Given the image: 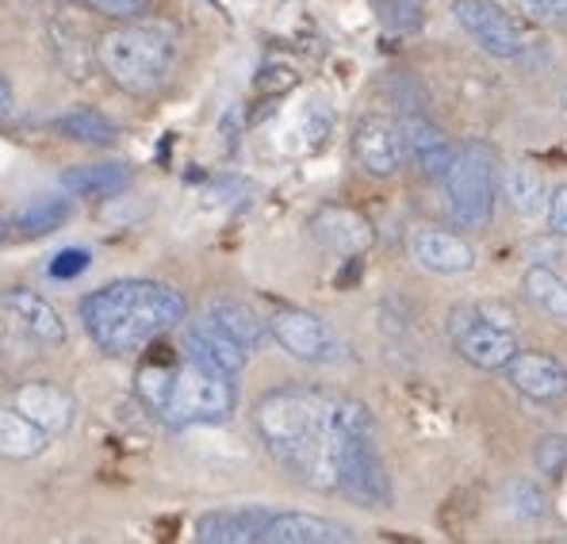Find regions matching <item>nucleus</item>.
<instances>
[{"label": "nucleus", "instance_id": "obj_1", "mask_svg": "<svg viewBox=\"0 0 567 544\" xmlns=\"http://www.w3.org/2000/svg\"><path fill=\"white\" fill-rule=\"evenodd\" d=\"M257 433L269 456L296 483L338 495V472L349 449L377 438V418L353 396L330 388H277L257 403Z\"/></svg>", "mask_w": 567, "mask_h": 544}, {"label": "nucleus", "instance_id": "obj_2", "mask_svg": "<svg viewBox=\"0 0 567 544\" xmlns=\"http://www.w3.org/2000/svg\"><path fill=\"white\" fill-rule=\"evenodd\" d=\"M188 315L185 296L162 280H115L81 299L85 333L104 353L127 357L146 349Z\"/></svg>", "mask_w": 567, "mask_h": 544}, {"label": "nucleus", "instance_id": "obj_3", "mask_svg": "<svg viewBox=\"0 0 567 544\" xmlns=\"http://www.w3.org/2000/svg\"><path fill=\"white\" fill-rule=\"evenodd\" d=\"M138 399L173 430L185 425H212L227 422L235 414V380L219 372H207L196 361H146L138 368Z\"/></svg>", "mask_w": 567, "mask_h": 544}, {"label": "nucleus", "instance_id": "obj_4", "mask_svg": "<svg viewBox=\"0 0 567 544\" xmlns=\"http://www.w3.org/2000/svg\"><path fill=\"white\" fill-rule=\"evenodd\" d=\"M104 73L131 96H154L169 85L181 58V35L165 20H135L112 28L96 43Z\"/></svg>", "mask_w": 567, "mask_h": 544}, {"label": "nucleus", "instance_id": "obj_5", "mask_svg": "<svg viewBox=\"0 0 567 544\" xmlns=\"http://www.w3.org/2000/svg\"><path fill=\"white\" fill-rule=\"evenodd\" d=\"M445 184V207L449 219L464 230H480L491 223L498 204V154L487 142H468L453 154V165L441 177Z\"/></svg>", "mask_w": 567, "mask_h": 544}, {"label": "nucleus", "instance_id": "obj_6", "mask_svg": "<svg viewBox=\"0 0 567 544\" xmlns=\"http://www.w3.org/2000/svg\"><path fill=\"white\" fill-rule=\"evenodd\" d=\"M449 341L468 365L483 372H503L518 353V330H514V311L503 304H461L449 315Z\"/></svg>", "mask_w": 567, "mask_h": 544}, {"label": "nucleus", "instance_id": "obj_7", "mask_svg": "<svg viewBox=\"0 0 567 544\" xmlns=\"http://www.w3.org/2000/svg\"><path fill=\"white\" fill-rule=\"evenodd\" d=\"M453 16L491 58L514 62V58H525L537 47V35H533L529 23L518 12H506L495 0H453Z\"/></svg>", "mask_w": 567, "mask_h": 544}, {"label": "nucleus", "instance_id": "obj_8", "mask_svg": "<svg viewBox=\"0 0 567 544\" xmlns=\"http://www.w3.org/2000/svg\"><path fill=\"white\" fill-rule=\"evenodd\" d=\"M269 333L277 338V346L284 353L296 357V361L330 365L341 357L338 333H333L319 315L299 311V307H280V311L269 318Z\"/></svg>", "mask_w": 567, "mask_h": 544}, {"label": "nucleus", "instance_id": "obj_9", "mask_svg": "<svg viewBox=\"0 0 567 544\" xmlns=\"http://www.w3.org/2000/svg\"><path fill=\"white\" fill-rule=\"evenodd\" d=\"M338 495H346L357 506H391L395 491H391V475L388 464H383L377 438H364L357 441L353 449L341 460V472H338Z\"/></svg>", "mask_w": 567, "mask_h": 544}, {"label": "nucleus", "instance_id": "obj_10", "mask_svg": "<svg viewBox=\"0 0 567 544\" xmlns=\"http://www.w3.org/2000/svg\"><path fill=\"white\" fill-rule=\"evenodd\" d=\"M353 157L369 177H395L406 157L403 123L388 115H364L353 127Z\"/></svg>", "mask_w": 567, "mask_h": 544}, {"label": "nucleus", "instance_id": "obj_11", "mask_svg": "<svg viewBox=\"0 0 567 544\" xmlns=\"http://www.w3.org/2000/svg\"><path fill=\"white\" fill-rule=\"evenodd\" d=\"M311 234L319 246H327L330 254H341V257L369 254L372 242H377V227H372L357 207H346V204H322L319 212L311 215Z\"/></svg>", "mask_w": 567, "mask_h": 544}, {"label": "nucleus", "instance_id": "obj_12", "mask_svg": "<svg viewBox=\"0 0 567 544\" xmlns=\"http://www.w3.org/2000/svg\"><path fill=\"white\" fill-rule=\"evenodd\" d=\"M185 357L196 361L199 368H207V372H219V376H227V380H235V376L246 372L249 349L238 346V341L230 338L223 326H215L212 318H199V322L185 326Z\"/></svg>", "mask_w": 567, "mask_h": 544}, {"label": "nucleus", "instance_id": "obj_13", "mask_svg": "<svg viewBox=\"0 0 567 544\" xmlns=\"http://www.w3.org/2000/svg\"><path fill=\"white\" fill-rule=\"evenodd\" d=\"M511 388L529 403H560L567 399V368L548 353H514V361L503 368Z\"/></svg>", "mask_w": 567, "mask_h": 544}, {"label": "nucleus", "instance_id": "obj_14", "mask_svg": "<svg viewBox=\"0 0 567 544\" xmlns=\"http://www.w3.org/2000/svg\"><path fill=\"white\" fill-rule=\"evenodd\" d=\"M0 315H4L20 333L43 341V346H62L65 341L62 315H58L54 307H50L47 299L31 288H8L4 296H0Z\"/></svg>", "mask_w": 567, "mask_h": 544}, {"label": "nucleus", "instance_id": "obj_15", "mask_svg": "<svg viewBox=\"0 0 567 544\" xmlns=\"http://www.w3.org/2000/svg\"><path fill=\"white\" fill-rule=\"evenodd\" d=\"M411 257L425 273H437V276H461L475 269L472 242L453 230H437V227H422L411 234Z\"/></svg>", "mask_w": 567, "mask_h": 544}, {"label": "nucleus", "instance_id": "obj_16", "mask_svg": "<svg viewBox=\"0 0 567 544\" xmlns=\"http://www.w3.org/2000/svg\"><path fill=\"white\" fill-rule=\"evenodd\" d=\"M12 407L20 410V414H28L31 422L47 433V438H62V433H70L73 418H78V403H73V396L65 388H58V383H23V388L16 391Z\"/></svg>", "mask_w": 567, "mask_h": 544}, {"label": "nucleus", "instance_id": "obj_17", "mask_svg": "<svg viewBox=\"0 0 567 544\" xmlns=\"http://www.w3.org/2000/svg\"><path fill=\"white\" fill-rule=\"evenodd\" d=\"M272 510L265 506H227L207 510L196 522V541L204 544H261Z\"/></svg>", "mask_w": 567, "mask_h": 544}, {"label": "nucleus", "instance_id": "obj_18", "mask_svg": "<svg viewBox=\"0 0 567 544\" xmlns=\"http://www.w3.org/2000/svg\"><path fill=\"white\" fill-rule=\"evenodd\" d=\"M265 544H346L353 541V530L333 517H319V514H272L269 525H265Z\"/></svg>", "mask_w": 567, "mask_h": 544}, {"label": "nucleus", "instance_id": "obj_19", "mask_svg": "<svg viewBox=\"0 0 567 544\" xmlns=\"http://www.w3.org/2000/svg\"><path fill=\"white\" fill-rule=\"evenodd\" d=\"M403 142H406V154L419 162V170L430 181H441L453 165V146H449L445 131L437 123H430L425 115H406L403 120Z\"/></svg>", "mask_w": 567, "mask_h": 544}, {"label": "nucleus", "instance_id": "obj_20", "mask_svg": "<svg viewBox=\"0 0 567 544\" xmlns=\"http://www.w3.org/2000/svg\"><path fill=\"white\" fill-rule=\"evenodd\" d=\"M50 35V50H54L58 65H62L65 73H70L73 81H85L89 73H93V62H100L96 58V47L85 39V31L78 28V23L70 20H54L47 28Z\"/></svg>", "mask_w": 567, "mask_h": 544}, {"label": "nucleus", "instance_id": "obj_21", "mask_svg": "<svg viewBox=\"0 0 567 544\" xmlns=\"http://www.w3.org/2000/svg\"><path fill=\"white\" fill-rule=\"evenodd\" d=\"M131 184V170L120 162H104V165H78V170L62 173V188L70 196H85V199H107L120 196Z\"/></svg>", "mask_w": 567, "mask_h": 544}, {"label": "nucleus", "instance_id": "obj_22", "mask_svg": "<svg viewBox=\"0 0 567 544\" xmlns=\"http://www.w3.org/2000/svg\"><path fill=\"white\" fill-rule=\"evenodd\" d=\"M503 188H506V199L511 207L525 219H537L540 212H548V196H545V177L533 162H514L503 177Z\"/></svg>", "mask_w": 567, "mask_h": 544}, {"label": "nucleus", "instance_id": "obj_23", "mask_svg": "<svg viewBox=\"0 0 567 544\" xmlns=\"http://www.w3.org/2000/svg\"><path fill=\"white\" fill-rule=\"evenodd\" d=\"M207 318H212L215 326H223V330L230 333V338L238 341V346L246 349H257L265 338H269V326H265V318L254 311V307H246L241 299H219V304L207 307Z\"/></svg>", "mask_w": 567, "mask_h": 544}, {"label": "nucleus", "instance_id": "obj_24", "mask_svg": "<svg viewBox=\"0 0 567 544\" xmlns=\"http://www.w3.org/2000/svg\"><path fill=\"white\" fill-rule=\"evenodd\" d=\"M47 449V433L20 410H0V456L31 460Z\"/></svg>", "mask_w": 567, "mask_h": 544}, {"label": "nucleus", "instance_id": "obj_25", "mask_svg": "<svg viewBox=\"0 0 567 544\" xmlns=\"http://www.w3.org/2000/svg\"><path fill=\"white\" fill-rule=\"evenodd\" d=\"M522 288H525V299H529L537 311H545L548 318H556V322H567V280L564 276H556L548 265H533V269L525 273Z\"/></svg>", "mask_w": 567, "mask_h": 544}, {"label": "nucleus", "instance_id": "obj_26", "mask_svg": "<svg viewBox=\"0 0 567 544\" xmlns=\"http://www.w3.org/2000/svg\"><path fill=\"white\" fill-rule=\"evenodd\" d=\"M54 127H58V135L85 142V146H112V142L120 138V127H115L104 112H93V107H78V112L62 115Z\"/></svg>", "mask_w": 567, "mask_h": 544}, {"label": "nucleus", "instance_id": "obj_27", "mask_svg": "<svg viewBox=\"0 0 567 544\" xmlns=\"http://www.w3.org/2000/svg\"><path fill=\"white\" fill-rule=\"evenodd\" d=\"M65 219H70V199L47 196V199H35L31 207H23L12 219V227L16 234H23V238H43V234L62 227Z\"/></svg>", "mask_w": 567, "mask_h": 544}, {"label": "nucleus", "instance_id": "obj_28", "mask_svg": "<svg viewBox=\"0 0 567 544\" xmlns=\"http://www.w3.org/2000/svg\"><path fill=\"white\" fill-rule=\"evenodd\" d=\"M506 510H511L518 522H537V517L548 514V499L537 491V483L514 480L511 487H506Z\"/></svg>", "mask_w": 567, "mask_h": 544}, {"label": "nucleus", "instance_id": "obj_29", "mask_svg": "<svg viewBox=\"0 0 567 544\" xmlns=\"http://www.w3.org/2000/svg\"><path fill=\"white\" fill-rule=\"evenodd\" d=\"M380 20L388 28H399V31H414L422 28V4H411V0H383L380 4Z\"/></svg>", "mask_w": 567, "mask_h": 544}, {"label": "nucleus", "instance_id": "obj_30", "mask_svg": "<svg viewBox=\"0 0 567 544\" xmlns=\"http://www.w3.org/2000/svg\"><path fill=\"white\" fill-rule=\"evenodd\" d=\"M533 460H537V472L560 475L567 468V438H540L537 449H533Z\"/></svg>", "mask_w": 567, "mask_h": 544}, {"label": "nucleus", "instance_id": "obj_31", "mask_svg": "<svg viewBox=\"0 0 567 544\" xmlns=\"http://www.w3.org/2000/svg\"><path fill=\"white\" fill-rule=\"evenodd\" d=\"M529 20L540 23H567V0H514Z\"/></svg>", "mask_w": 567, "mask_h": 544}, {"label": "nucleus", "instance_id": "obj_32", "mask_svg": "<svg viewBox=\"0 0 567 544\" xmlns=\"http://www.w3.org/2000/svg\"><path fill=\"white\" fill-rule=\"evenodd\" d=\"M89 261H93V257L85 254V249H62V254L54 257V261H50V276H54V280H73V276L78 273H85L89 269Z\"/></svg>", "mask_w": 567, "mask_h": 544}, {"label": "nucleus", "instance_id": "obj_33", "mask_svg": "<svg viewBox=\"0 0 567 544\" xmlns=\"http://www.w3.org/2000/svg\"><path fill=\"white\" fill-rule=\"evenodd\" d=\"M85 4L100 16H112V20H131V16H138L150 0H85Z\"/></svg>", "mask_w": 567, "mask_h": 544}, {"label": "nucleus", "instance_id": "obj_34", "mask_svg": "<svg viewBox=\"0 0 567 544\" xmlns=\"http://www.w3.org/2000/svg\"><path fill=\"white\" fill-rule=\"evenodd\" d=\"M548 227H553V234L567 238V184H560V188L548 196Z\"/></svg>", "mask_w": 567, "mask_h": 544}, {"label": "nucleus", "instance_id": "obj_35", "mask_svg": "<svg viewBox=\"0 0 567 544\" xmlns=\"http://www.w3.org/2000/svg\"><path fill=\"white\" fill-rule=\"evenodd\" d=\"M12 85H8L4 78H0V120H8V115H12Z\"/></svg>", "mask_w": 567, "mask_h": 544}, {"label": "nucleus", "instance_id": "obj_36", "mask_svg": "<svg viewBox=\"0 0 567 544\" xmlns=\"http://www.w3.org/2000/svg\"><path fill=\"white\" fill-rule=\"evenodd\" d=\"M560 104H564V112H567V89L560 92Z\"/></svg>", "mask_w": 567, "mask_h": 544}, {"label": "nucleus", "instance_id": "obj_37", "mask_svg": "<svg viewBox=\"0 0 567 544\" xmlns=\"http://www.w3.org/2000/svg\"><path fill=\"white\" fill-rule=\"evenodd\" d=\"M0 238H4V223H0Z\"/></svg>", "mask_w": 567, "mask_h": 544}, {"label": "nucleus", "instance_id": "obj_38", "mask_svg": "<svg viewBox=\"0 0 567 544\" xmlns=\"http://www.w3.org/2000/svg\"><path fill=\"white\" fill-rule=\"evenodd\" d=\"M411 4H425V0H411Z\"/></svg>", "mask_w": 567, "mask_h": 544}]
</instances>
